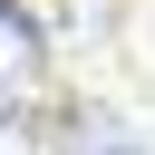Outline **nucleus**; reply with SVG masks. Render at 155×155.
<instances>
[{
    "label": "nucleus",
    "mask_w": 155,
    "mask_h": 155,
    "mask_svg": "<svg viewBox=\"0 0 155 155\" xmlns=\"http://www.w3.org/2000/svg\"><path fill=\"white\" fill-rule=\"evenodd\" d=\"M39 68H48V48H39V19H29L19 0H0V107H19V97L39 87Z\"/></svg>",
    "instance_id": "1"
},
{
    "label": "nucleus",
    "mask_w": 155,
    "mask_h": 155,
    "mask_svg": "<svg viewBox=\"0 0 155 155\" xmlns=\"http://www.w3.org/2000/svg\"><path fill=\"white\" fill-rule=\"evenodd\" d=\"M0 155H39V126H29L19 107H0Z\"/></svg>",
    "instance_id": "2"
}]
</instances>
